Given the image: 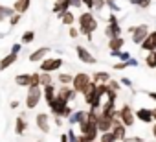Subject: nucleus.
I'll return each instance as SVG.
<instances>
[{
	"label": "nucleus",
	"instance_id": "f257e3e1",
	"mask_svg": "<svg viewBox=\"0 0 156 142\" xmlns=\"http://www.w3.org/2000/svg\"><path fill=\"white\" fill-rule=\"evenodd\" d=\"M77 24H79V33H83L88 41H92V33L99 26L98 17L94 15V11H83L79 17H77Z\"/></svg>",
	"mask_w": 156,
	"mask_h": 142
},
{
	"label": "nucleus",
	"instance_id": "f03ea898",
	"mask_svg": "<svg viewBox=\"0 0 156 142\" xmlns=\"http://www.w3.org/2000/svg\"><path fill=\"white\" fill-rule=\"evenodd\" d=\"M92 83V76L90 74H87V72H77L75 76H73V80H72V89L77 92V94H83L87 89H88V85Z\"/></svg>",
	"mask_w": 156,
	"mask_h": 142
},
{
	"label": "nucleus",
	"instance_id": "7ed1b4c3",
	"mask_svg": "<svg viewBox=\"0 0 156 142\" xmlns=\"http://www.w3.org/2000/svg\"><path fill=\"white\" fill-rule=\"evenodd\" d=\"M42 100V87H28V92H26V109L31 111L35 109Z\"/></svg>",
	"mask_w": 156,
	"mask_h": 142
},
{
	"label": "nucleus",
	"instance_id": "20e7f679",
	"mask_svg": "<svg viewBox=\"0 0 156 142\" xmlns=\"http://www.w3.org/2000/svg\"><path fill=\"white\" fill-rule=\"evenodd\" d=\"M129 33H130V39H132V43L134 44H141V41L149 35V24H136V26H130L129 30H127Z\"/></svg>",
	"mask_w": 156,
	"mask_h": 142
},
{
	"label": "nucleus",
	"instance_id": "39448f33",
	"mask_svg": "<svg viewBox=\"0 0 156 142\" xmlns=\"http://www.w3.org/2000/svg\"><path fill=\"white\" fill-rule=\"evenodd\" d=\"M64 65L62 57H46L44 61H41V66H39V72H57L61 70V66Z\"/></svg>",
	"mask_w": 156,
	"mask_h": 142
},
{
	"label": "nucleus",
	"instance_id": "423d86ee",
	"mask_svg": "<svg viewBox=\"0 0 156 142\" xmlns=\"http://www.w3.org/2000/svg\"><path fill=\"white\" fill-rule=\"evenodd\" d=\"M118 114H119V120H121V124H123L125 127H134L136 116H134V111H132V107H130L129 103L121 105V107L118 109Z\"/></svg>",
	"mask_w": 156,
	"mask_h": 142
},
{
	"label": "nucleus",
	"instance_id": "0eeeda50",
	"mask_svg": "<svg viewBox=\"0 0 156 142\" xmlns=\"http://www.w3.org/2000/svg\"><path fill=\"white\" fill-rule=\"evenodd\" d=\"M75 55L79 57V61L85 63V65H96V63H98L96 55H94L88 48H85L83 44H77V46H75Z\"/></svg>",
	"mask_w": 156,
	"mask_h": 142
},
{
	"label": "nucleus",
	"instance_id": "6e6552de",
	"mask_svg": "<svg viewBox=\"0 0 156 142\" xmlns=\"http://www.w3.org/2000/svg\"><path fill=\"white\" fill-rule=\"evenodd\" d=\"M75 96H77V92L72 89V85H61V87L57 89V98L64 100L66 103L73 102V100H75Z\"/></svg>",
	"mask_w": 156,
	"mask_h": 142
},
{
	"label": "nucleus",
	"instance_id": "1a4fd4ad",
	"mask_svg": "<svg viewBox=\"0 0 156 142\" xmlns=\"http://www.w3.org/2000/svg\"><path fill=\"white\" fill-rule=\"evenodd\" d=\"M50 46H41V48H37V50H33L31 54H30V63H41V61H44L46 57H48V54H50Z\"/></svg>",
	"mask_w": 156,
	"mask_h": 142
},
{
	"label": "nucleus",
	"instance_id": "9d476101",
	"mask_svg": "<svg viewBox=\"0 0 156 142\" xmlns=\"http://www.w3.org/2000/svg\"><path fill=\"white\" fill-rule=\"evenodd\" d=\"M140 50H143V52H154L156 50V30L154 32H149V35L141 41Z\"/></svg>",
	"mask_w": 156,
	"mask_h": 142
},
{
	"label": "nucleus",
	"instance_id": "9b49d317",
	"mask_svg": "<svg viewBox=\"0 0 156 142\" xmlns=\"http://www.w3.org/2000/svg\"><path fill=\"white\" fill-rule=\"evenodd\" d=\"M134 116H136L138 122H143V124L154 122V120H152V111H151L149 107H138V109L134 111Z\"/></svg>",
	"mask_w": 156,
	"mask_h": 142
},
{
	"label": "nucleus",
	"instance_id": "f8f14e48",
	"mask_svg": "<svg viewBox=\"0 0 156 142\" xmlns=\"http://www.w3.org/2000/svg\"><path fill=\"white\" fill-rule=\"evenodd\" d=\"M87 114H88V111H85V109H75V111H72V114L66 118V122H68L70 125H79V124L87 118Z\"/></svg>",
	"mask_w": 156,
	"mask_h": 142
},
{
	"label": "nucleus",
	"instance_id": "ddd939ff",
	"mask_svg": "<svg viewBox=\"0 0 156 142\" xmlns=\"http://www.w3.org/2000/svg\"><path fill=\"white\" fill-rule=\"evenodd\" d=\"M66 105H68V103H66L64 100H61V98H57V96H55V100H53L51 103H48V107H50V113H51L53 116H61Z\"/></svg>",
	"mask_w": 156,
	"mask_h": 142
},
{
	"label": "nucleus",
	"instance_id": "4468645a",
	"mask_svg": "<svg viewBox=\"0 0 156 142\" xmlns=\"http://www.w3.org/2000/svg\"><path fill=\"white\" fill-rule=\"evenodd\" d=\"M35 124H37V127L42 131V133H50V116L46 114V113H39L37 116H35Z\"/></svg>",
	"mask_w": 156,
	"mask_h": 142
},
{
	"label": "nucleus",
	"instance_id": "2eb2a0df",
	"mask_svg": "<svg viewBox=\"0 0 156 142\" xmlns=\"http://www.w3.org/2000/svg\"><path fill=\"white\" fill-rule=\"evenodd\" d=\"M57 17H59V21H61V24H64V26H73V24H75V21H77L75 13H73L72 9H66V11L59 13Z\"/></svg>",
	"mask_w": 156,
	"mask_h": 142
},
{
	"label": "nucleus",
	"instance_id": "dca6fc26",
	"mask_svg": "<svg viewBox=\"0 0 156 142\" xmlns=\"http://www.w3.org/2000/svg\"><path fill=\"white\" fill-rule=\"evenodd\" d=\"M110 129H112V118L99 113V116H98V131L105 133V131H110Z\"/></svg>",
	"mask_w": 156,
	"mask_h": 142
},
{
	"label": "nucleus",
	"instance_id": "f3484780",
	"mask_svg": "<svg viewBox=\"0 0 156 142\" xmlns=\"http://www.w3.org/2000/svg\"><path fill=\"white\" fill-rule=\"evenodd\" d=\"M11 8L15 9V13L24 15V13H28V11H30V8H31V0H15Z\"/></svg>",
	"mask_w": 156,
	"mask_h": 142
},
{
	"label": "nucleus",
	"instance_id": "a211bd4d",
	"mask_svg": "<svg viewBox=\"0 0 156 142\" xmlns=\"http://www.w3.org/2000/svg\"><path fill=\"white\" fill-rule=\"evenodd\" d=\"M55 96H57V87H55L53 83L42 87V98H44L46 103H51V102L55 100Z\"/></svg>",
	"mask_w": 156,
	"mask_h": 142
},
{
	"label": "nucleus",
	"instance_id": "6ab92c4d",
	"mask_svg": "<svg viewBox=\"0 0 156 142\" xmlns=\"http://www.w3.org/2000/svg\"><path fill=\"white\" fill-rule=\"evenodd\" d=\"M127 129H129V127H125V125H123V124L119 122V124H114L110 131H112V135H114V138H116L118 142H121V140H123V138L127 136Z\"/></svg>",
	"mask_w": 156,
	"mask_h": 142
},
{
	"label": "nucleus",
	"instance_id": "aec40b11",
	"mask_svg": "<svg viewBox=\"0 0 156 142\" xmlns=\"http://www.w3.org/2000/svg\"><path fill=\"white\" fill-rule=\"evenodd\" d=\"M17 59H19V55L9 52L8 55H4L2 59H0V70H8L9 66H13V65L17 63Z\"/></svg>",
	"mask_w": 156,
	"mask_h": 142
},
{
	"label": "nucleus",
	"instance_id": "412c9836",
	"mask_svg": "<svg viewBox=\"0 0 156 142\" xmlns=\"http://www.w3.org/2000/svg\"><path fill=\"white\" fill-rule=\"evenodd\" d=\"M121 33H123L121 24H107V26H105V35H107V39H110V37H119Z\"/></svg>",
	"mask_w": 156,
	"mask_h": 142
},
{
	"label": "nucleus",
	"instance_id": "4be33fe9",
	"mask_svg": "<svg viewBox=\"0 0 156 142\" xmlns=\"http://www.w3.org/2000/svg\"><path fill=\"white\" fill-rule=\"evenodd\" d=\"M66 9H70V0H55L53 6H51V11L55 15H59V13H62Z\"/></svg>",
	"mask_w": 156,
	"mask_h": 142
},
{
	"label": "nucleus",
	"instance_id": "5701e85b",
	"mask_svg": "<svg viewBox=\"0 0 156 142\" xmlns=\"http://www.w3.org/2000/svg\"><path fill=\"white\" fill-rule=\"evenodd\" d=\"M26 129H28L26 116L19 114V116H17V120H15V133H17V135H24V133H26Z\"/></svg>",
	"mask_w": 156,
	"mask_h": 142
},
{
	"label": "nucleus",
	"instance_id": "b1692460",
	"mask_svg": "<svg viewBox=\"0 0 156 142\" xmlns=\"http://www.w3.org/2000/svg\"><path fill=\"white\" fill-rule=\"evenodd\" d=\"M110 78H112V76L107 72V70H98V72L92 74V81H94V83H108Z\"/></svg>",
	"mask_w": 156,
	"mask_h": 142
},
{
	"label": "nucleus",
	"instance_id": "393cba45",
	"mask_svg": "<svg viewBox=\"0 0 156 142\" xmlns=\"http://www.w3.org/2000/svg\"><path fill=\"white\" fill-rule=\"evenodd\" d=\"M107 46H108L110 50H121V48L125 46V39H123V35H119V37H110L108 43H107Z\"/></svg>",
	"mask_w": 156,
	"mask_h": 142
},
{
	"label": "nucleus",
	"instance_id": "a878e982",
	"mask_svg": "<svg viewBox=\"0 0 156 142\" xmlns=\"http://www.w3.org/2000/svg\"><path fill=\"white\" fill-rule=\"evenodd\" d=\"M15 83L19 85V87H30V83H31V74H28V72H24V74H19V76H15Z\"/></svg>",
	"mask_w": 156,
	"mask_h": 142
},
{
	"label": "nucleus",
	"instance_id": "bb28decb",
	"mask_svg": "<svg viewBox=\"0 0 156 142\" xmlns=\"http://www.w3.org/2000/svg\"><path fill=\"white\" fill-rule=\"evenodd\" d=\"M15 13V9L11 8V6H6V4H0V22H4V21H8L11 15Z\"/></svg>",
	"mask_w": 156,
	"mask_h": 142
},
{
	"label": "nucleus",
	"instance_id": "cd10ccee",
	"mask_svg": "<svg viewBox=\"0 0 156 142\" xmlns=\"http://www.w3.org/2000/svg\"><path fill=\"white\" fill-rule=\"evenodd\" d=\"M35 41V32L33 30H26L20 37V44H31Z\"/></svg>",
	"mask_w": 156,
	"mask_h": 142
},
{
	"label": "nucleus",
	"instance_id": "c85d7f7f",
	"mask_svg": "<svg viewBox=\"0 0 156 142\" xmlns=\"http://www.w3.org/2000/svg\"><path fill=\"white\" fill-rule=\"evenodd\" d=\"M72 80H73V76H72V74H68V72H61V74L57 76V81H59L61 85H70V83H72Z\"/></svg>",
	"mask_w": 156,
	"mask_h": 142
},
{
	"label": "nucleus",
	"instance_id": "c756f323",
	"mask_svg": "<svg viewBox=\"0 0 156 142\" xmlns=\"http://www.w3.org/2000/svg\"><path fill=\"white\" fill-rule=\"evenodd\" d=\"M129 4L138 6V8H141V9H147V8L152 4V0H129Z\"/></svg>",
	"mask_w": 156,
	"mask_h": 142
},
{
	"label": "nucleus",
	"instance_id": "7c9ffc66",
	"mask_svg": "<svg viewBox=\"0 0 156 142\" xmlns=\"http://www.w3.org/2000/svg\"><path fill=\"white\" fill-rule=\"evenodd\" d=\"M145 65H147L149 68H156V54H154V52H147Z\"/></svg>",
	"mask_w": 156,
	"mask_h": 142
},
{
	"label": "nucleus",
	"instance_id": "2f4dec72",
	"mask_svg": "<svg viewBox=\"0 0 156 142\" xmlns=\"http://www.w3.org/2000/svg\"><path fill=\"white\" fill-rule=\"evenodd\" d=\"M50 83H53L51 74H50V72H41V87H46V85H50Z\"/></svg>",
	"mask_w": 156,
	"mask_h": 142
},
{
	"label": "nucleus",
	"instance_id": "473e14b6",
	"mask_svg": "<svg viewBox=\"0 0 156 142\" xmlns=\"http://www.w3.org/2000/svg\"><path fill=\"white\" fill-rule=\"evenodd\" d=\"M99 142H118L112 135V131H105V133H99Z\"/></svg>",
	"mask_w": 156,
	"mask_h": 142
},
{
	"label": "nucleus",
	"instance_id": "72a5a7b5",
	"mask_svg": "<svg viewBox=\"0 0 156 142\" xmlns=\"http://www.w3.org/2000/svg\"><path fill=\"white\" fill-rule=\"evenodd\" d=\"M107 85H108V89H110V91H114V92H121V83H119L118 80H112V78H110Z\"/></svg>",
	"mask_w": 156,
	"mask_h": 142
},
{
	"label": "nucleus",
	"instance_id": "f704fd0d",
	"mask_svg": "<svg viewBox=\"0 0 156 142\" xmlns=\"http://www.w3.org/2000/svg\"><path fill=\"white\" fill-rule=\"evenodd\" d=\"M30 87H41V72H31V83Z\"/></svg>",
	"mask_w": 156,
	"mask_h": 142
},
{
	"label": "nucleus",
	"instance_id": "c9c22d12",
	"mask_svg": "<svg viewBox=\"0 0 156 142\" xmlns=\"http://www.w3.org/2000/svg\"><path fill=\"white\" fill-rule=\"evenodd\" d=\"M20 19H22V15H19V13H13L8 21H9V28H15L19 22H20Z\"/></svg>",
	"mask_w": 156,
	"mask_h": 142
},
{
	"label": "nucleus",
	"instance_id": "e433bc0d",
	"mask_svg": "<svg viewBox=\"0 0 156 142\" xmlns=\"http://www.w3.org/2000/svg\"><path fill=\"white\" fill-rule=\"evenodd\" d=\"M105 6H107V0H94V11H103L105 9Z\"/></svg>",
	"mask_w": 156,
	"mask_h": 142
},
{
	"label": "nucleus",
	"instance_id": "4c0bfd02",
	"mask_svg": "<svg viewBox=\"0 0 156 142\" xmlns=\"http://www.w3.org/2000/svg\"><path fill=\"white\" fill-rule=\"evenodd\" d=\"M68 35H70V39H77L81 33H79V28H75V24L73 26H68Z\"/></svg>",
	"mask_w": 156,
	"mask_h": 142
},
{
	"label": "nucleus",
	"instance_id": "58836bf2",
	"mask_svg": "<svg viewBox=\"0 0 156 142\" xmlns=\"http://www.w3.org/2000/svg\"><path fill=\"white\" fill-rule=\"evenodd\" d=\"M107 6L110 8L112 13H119V4H116V0H107Z\"/></svg>",
	"mask_w": 156,
	"mask_h": 142
},
{
	"label": "nucleus",
	"instance_id": "ea45409f",
	"mask_svg": "<svg viewBox=\"0 0 156 142\" xmlns=\"http://www.w3.org/2000/svg\"><path fill=\"white\" fill-rule=\"evenodd\" d=\"M130 57H132V55H130L127 50H119V54H118V59H119V61H127V59H130Z\"/></svg>",
	"mask_w": 156,
	"mask_h": 142
},
{
	"label": "nucleus",
	"instance_id": "a19ab883",
	"mask_svg": "<svg viewBox=\"0 0 156 142\" xmlns=\"http://www.w3.org/2000/svg\"><path fill=\"white\" fill-rule=\"evenodd\" d=\"M112 68H114V70H125V68H129V66H127V61H118V63L112 65Z\"/></svg>",
	"mask_w": 156,
	"mask_h": 142
},
{
	"label": "nucleus",
	"instance_id": "79ce46f5",
	"mask_svg": "<svg viewBox=\"0 0 156 142\" xmlns=\"http://www.w3.org/2000/svg\"><path fill=\"white\" fill-rule=\"evenodd\" d=\"M121 142H145L141 136H125Z\"/></svg>",
	"mask_w": 156,
	"mask_h": 142
},
{
	"label": "nucleus",
	"instance_id": "37998d69",
	"mask_svg": "<svg viewBox=\"0 0 156 142\" xmlns=\"http://www.w3.org/2000/svg\"><path fill=\"white\" fill-rule=\"evenodd\" d=\"M81 2L88 11H94V0H81Z\"/></svg>",
	"mask_w": 156,
	"mask_h": 142
},
{
	"label": "nucleus",
	"instance_id": "c03bdc74",
	"mask_svg": "<svg viewBox=\"0 0 156 142\" xmlns=\"http://www.w3.org/2000/svg\"><path fill=\"white\" fill-rule=\"evenodd\" d=\"M108 24H119L118 15H116V13H112V11H110V15H108Z\"/></svg>",
	"mask_w": 156,
	"mask_h": 142
},
{
	"label": "nucleus",
	"instance_id": "a18cd8bd",
	"mask_svg": "<svg viewBox=\"0 0 156 142\" xmlns=\"http://www.w3.org/2000/svg\"><path fill=\"white\" fill-rule=\"evenodd\" d=\"M20 50H22V44H20V43H15V44L11 46V54H17V55H19Z\"/></svg>",
	"mask_w": 156,
	"mask_h": 142
},
{
	"label": "nucleus",
	"instance_id": "49530a36",
	"mask_svg": "<svg viewBox=\"0 0 156 142\" xmlns=\"http://www.w3.org/2000/svg\"><path fill=\"white\" fill-rule=\"evenodd\" d=\"M119 83H121L123 87H129V89H132V80H129V78H121V80H119Z\"/></svg>",
	"mask_w": 156,
	"mask_h": 142
},
{
	"label": "nucleus",
	"instance_id": "de8ad7c7",
	"mask_svg": "<svg viewBox=\"0 0 156 142\" xmlns=\"http://www.w3.org/2000/svg\"><path fill=\"white\" fill-rule=\"evenodd\" d=\"M138 65H140V61H138L136 57H130V59H127V66H134V68H136Z\"/></svg>",
	"mask_w": 156,
	"mask_h": 142
},
{
	"label": "nucleus",
	"instance_id": "09e8293b",
	"mask_svg": "<svg viewBox=\"0 0 156 142\" xmlns=\"http://www.w3.org/2000/svg\"><path fill=\"white\" fill-rule=\"evenodd\" d=\"M81 6H83L81 0H70V8H81Z\"/></svg>",
	"mask_w": 156,
	"mask_h": 142
},
{
	"label": "nucleus",
	"instance_id": "8fccbe9b",
	"mask_svg": "<svg viewBox=\"0 0 156 142\" xmlns=\"http://www.w3.org/2000/svg\"><path fill=\"white\" fill-rule=\"evenodd\" d=\"M9 107H11V109H19V107H20L19 100H11V102H9Z\"/></svg>",
	"mask_w": 156,
	"mask_h": 142
},
{
	"label": "nucleus",
	"instance_id": "3c124183",
	"mask_svg": "<svg viewBox=\"0 0 156 142\" xmlns=\"http://www.w3.org/2000/svg\"><path fill=\"white\" fill-rule=\"evenodd\" d=\"M147 96H149L152 102H156V92H147Z\"/></svg>",
	"mask_w": 156,
	"mask_h": 142
},
{
	"label": "nucleus",
	"instance_id": "603ef678",
	"mask_svg": "<svg viewBox=\"0 0 156 142\" xmlns=\"http://www.w3.org/2000/svg\"><path fill=\"white\" fill-rule=\"evenodd\" d=\"M61 142H68V135H61Z\"/></svg>",
	"mask_w": 156,
	"mask_h": 142
},
{
	"label": "nucleus",
	"instance_id": "864d4df0",
	"mask_svg": "<svg viewBox=\"0 0 156 142\" xmlns=\"http://www.w3.org/2000/svg\"><path fill=\"white\" fill-rule=\"evenodd\" d=\"M152 136H154V138H156V122H154V124H152Z\"/></svg>",
	"mask_w": 156,
	"mask_h": 142
},
{
	"label": "nucleus",
	"instance_id": "5fc2aeb1",
	"mask_svg": "<svg viewBox=\"0 0 156 142\" xmlns=\"http://www.w3.org/2000/svg\"><path fill=\"white\" fill-rule=\"evenodd\" d=\"M151 111H152V120H154V122H156V107H152V109H151Z\"/></svg>",
	"mask_w": 156,
	"mask_h": 142
},
{
	"label": "nucleus",
	"instance_id": "6e6d98bb",
	"mask_svg": "<svg viewBox=\"0 0 156 142\" xmlns=\"http://www.w3.org/2000/svg\"><path fill=\"white\" fill-rule=\"evenodd\" d=\"M37 142H42V140H37Z\"/></svg>",
	"mask_w": 156,
	"mask_h": 142
},
{
	"label": "nucleus",
	"instance_id": "4d7b16f0",
	"mask_svg": "<svg viewBox=\"0 0 156 142\" xmlns=\"http://www.w3.org/2000/svg\"><path fill=\"white\" fill-rule=\"evenodd\" d=\"M154 54H156V50H154Z\"/></svg>",
	"mask_w": 156,
	"mask_h": 142
},
{
	"label": "nucleus",
	"instance_id": "13d9d810",
	"mask_svg": "<svg viewBox=\"0 0 156 142\" xmlns=\"http://www.w3.org/2000/svg\"><path fill=\"white\" fill-rule=\"evenodd\" d=\"M94 142H98V140H94Z\"/></svg>",
	"mask_w": 156,
	"mask_h": 142
}]
</instances>
